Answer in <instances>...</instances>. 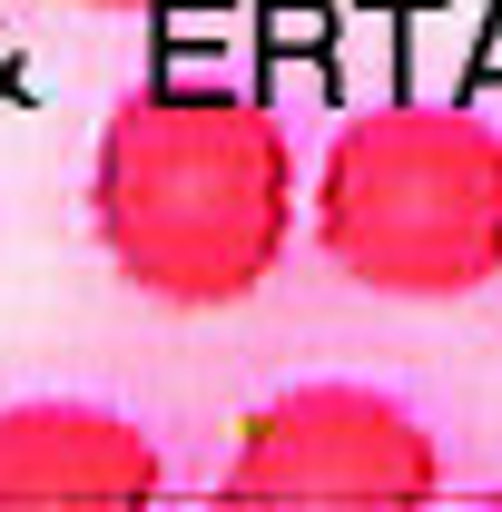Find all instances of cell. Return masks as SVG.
I'll return each mask as SVG.
<instances>
[{
	"label": "cell",
	"mask_w": 502,
	"mask_h": 512,
	"mask_svg": "<svg viewBox=\"0 0 502 512\" xmlns=\"http://www.w3.org/2000/svg\"><path fill=\"white\" fill-rule=\"evenodd\" d=\"M227 503H434L443 453L434 434L375 394V384H296L276 404H256L227 473Z\"/></svg>",
	"instance_id": "3"
},
{
	"label": "cell",
	"mask_w": 502,
	"mask_h": 512,
	"mask_svg": "<svg viewBox=\"0 0 502 512\" xmlns=\"http://www.w3.org/2000/svg\"><path fill=\"white\" fill-rule=\"evenodd\" d=\"M89 227L148 306L227 316L286 266L296 237V148L286 119L227 79L128 89L89 158Z\"/></svg>",
	"instance_id": "1"
},
{
	"label": "cell",
	"mask_w": 502,
	"mask_h": 512,
	"mask_svg": "<svg viewBox=\"0 0 502 512\" xmlns=\"http://www.w3.org/2000/svg\"><path fill=\"white\" fill-rule=\"evenodd\" d=\"M315 247L394 306H463L502 276V128L453 99H384L315 168Z\"/></svg>",
	"instance_id": "2"
},
{
	"label": "cell",
	"mask_w": 502,
	"mask_h": 512,
	"mask_svg": "<svg viewBox=\"0 0 502 512\" xmlns=\"http://www.w3.org/2000/svg\"><path fill=\"white\" fill-rule=\"evenodd\" d=\"M79 10H168V0H79Z\"/></svg>",
	"instance_id": "5"
},
{
	"label": "cell",
	"mask_w": 502,
	"mask_h": 512,
	"mask_svg": "<svg viewBox=\"0 0 502 512\" xmlns=\"http://www.w3.org/2000/svg\"><path fill=\"white\" fill-rule=\"evenodd\" d=\"M168 453L109 404H10L0 503H158Z\"/></svg>",
	"instance_id": "4"
}]
</instances>
